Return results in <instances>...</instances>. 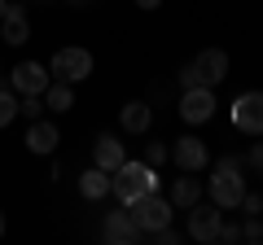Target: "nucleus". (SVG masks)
Segmentation results:
<instances>
[{
  "instance_id": "18",
  "label": "nucleus",
  "mask_w": 263,
  "mask_h": 245,
  "mask_svg": "<svg viewBox=\"0 0 263 245\" xmlns=\"http://www.w3.org/2000/svg\"><path fill=\"white\" fill-rule=\"evenodd\" d=\"M70 105H75V84L48 79V88H44V110H53V114H66Z\"/></svg>"
},
{
  "instance_id": "14",
  "label": "nucleus",
  "mask_w": 263,
  "mask_h": 245,
  "mask_svg": "<svg viewBox=\"0 0 263 245\" xmlns=\"http://www.w3.org/2000/svg\"><path fill=\"white\" fill-rule=\"evenodd\" d=\"M193 66H197V75H202V84L215 88V84L228 79V53L224 48H202V53L193 57Z\"/></svg>"
},
{
  "instance_id": "27",
  "label": "nucleus",
  "mask_w": 263,
  "mask_h": 245,
  "mask_svg": "<svg viewBox=\"0 0 263 245\" xmlns=\"http://www.w3.org/2000/svg\"><path fill=\"white\" fill-rule=\"evenodd\" d=\"M132 5H136V9H145V13H154V9L162 5V0H132Z\"/></svg>"
},
{
  "instance_id": "15",
  "label": "nucleus",
  "mask_w": 263,
  "mask_h": 245,
  "mask_svg": "<svg viewBox=\"0 0 263 245\" xmlns=\"http://www.w3.org/2000/svg\"><path fill=\"white\" fill-rule=\"evenodd\" d=\"M119 127L127 136H145L154 127V110H149V101H127L119 110Z\"/></svg>"
},
{
  "instance_id": "25",
  "label": "nucleus",
  "mask_w": 263,
  "mask_h": 245,
  "mask_svg": "<svg viewBox=\"0 0 263 245\" xmlns=\"http://www.w3.org/2000/svg\"><path fill=\"white\" fill-rule=\"evenodd\" d=\"M219 241L237 245V241H241V223H228V219H224V223H219Z\"/></svg>"
},
{
  "instance_id": "29",
  "label": "nucleus",
  "mask_w": 263,
  "mask_h": 245,
  "mask_svg": "<svg viewBox=\"0 0 263 245\" xmlns=\"http://www.w3.org/2000/svg\"><path fill=\"white\" fill-rule=\"evenodd\" d=\"M5 5H9V0H0V13H5Z\"/></svg>"
},
{
  "instance_id": "6",
  "label": "nucleus",
  "mask_w": 263,
  "mask_h": 245,
  "mask_svg": "<svg viewBox=\"0 0 263 245\" xmlns=\"http://www.w3.org/2000/svg\"><path fill=\"white\" fill-rule=\"evenodd\" d=\"M219 223H224V210H219L215 201H211V206H202V201L189 206V236H193L197 245L219 241Z\"/></svg>"
},
{
  "instance_id": "22",
  "label": "nucleus",
  "mask_w": 263,
  "mask_h": 245,
  "mask_svg": "<svg viewBox=\"0 0 263 245\" xmlns=\"http://www.w3.org/2000/svg\"><path fill=\"white\" fill-rule=\"evenodd\" d=\"M241 241H254V245L263 241V223H259V215H246V223H241Z\"/></svg>"
},
{
  "instance_id": "19",
  "label": "nucleus",
  "mask_w": 263,
  "mask_h": 245,
  "mask_svg": "<svg viewBox=\"0 0 263 245\" xmlns=\"http://www.w3.org/2000/svg\"><path fill=\"white\" fill-rule=\"evenodd\" d=\"M13 118H18V92L0 84V127H9Z\"/></svg>"
},
{
  "instance_id": "30",
  "label": "nucleus",
  "mask_w": 263,
  "mask_h": 245,
  "mask_svg": "<svg viewBox=\"0 0 263 245\" xmlns=\"http://www.w3.org/2000/svg\"><path fill=\"white\" fill-rule=\"evenodd\" d=\"M70 5H88V0H70Z\"/></svg>"
},
{
  "instance_id": "24",
  "label": "nucleus",
  "mask_w": 263,
  "mask_h": 245,
  "mask_svg": "<svg viewBox=\"0 0 263 245\" xmlns=\"http://www.w3.org/2000/svg\"><path fill=\"white\" fill-rule=\"evenodd\" d=\"M180 88H202V75H197L193 62H189V66H180Z\"/></svg>"
},
{
  "instance_id": "8",
  "label": "nucleus",
  "mask_w": 263,
  "mask_h": 245,
  "mask_svg": "<svg viewBox=\"0 0 263 245\" xmlns=\"http://www.w3.org/2000/svg\"><path fill=\"white\" fill-rule=\"evenodd\" d=\"M48 70H44V62H18V66L9 70V88L18 96H44V88H48Z\"/></svg>"
},
{
  "instance_id": "10",
  "label": "nucleus",
  "mask_w": 263,
  "mask_h": 245,
  "mask_svg": "<svg viewBox=\"0 0 263 245\" xmlns=\"http://www.w3.org/2000/svg\"><path fill=\"white\" fill-rule=\"evenodd\" d=\"M101 236H105V241H114V245H132V241H145V236H141V228L132 223L127 206H119V210H110V215H105V223H101Z\"/></svg>"
},
{
  "instance_id": "5",
  "label": "nucleus",
  "mask_w": 263,
  "mask_h": 245,
  "mask_svg": "<svg viewBox=\"0 0 263 245\" xmlns=\"http://www.w3.org/2000/svg\"><path fill=\"white\" fill-rule=\"evenodd\" d=\"M211 114H215V88H184V96H180V122H189V127H202V122H211Z\"/></svg>"
},
{
  "instance_id": "23",
  "label": "nucleus",
  "mask_w": 263,
  "mask_h": 245,
  "mask_svg": "<svg viewBox=\"0 0 263 245\" xmlns=\"http://www.w3.org/2000/svg\"><path fill=\"white\" fill-rule=\"evenodd\" d=\"M237 206H241L246 215H263V197H259V193H250V189L241 193V201H237Z\"/></svg>"
},
{
  "instance_id": "9",
  "label": "nucleus",
  "mask_w": 263,
  "mask_h": 245,
  "mask_svg": "<svg viewBox=\"0 0 263 245\" xmlns=\"http://www.w3.org/2000/svg\"><path fill=\"white\" fill-rule=\"evenodd\" d=\"M233 127L246 136H263V92H241L233 101Z\"/></svg>"
},
{
  "instance_id": "11",
  "label": "nucleus",
  "mask_w": 263,
  "mask_h": 245,
  "mask_svg": "<svg viewBox=\"0 0 263 245\" xmlns=\"http://www.w3.org/2000/svg\"><path fill=\"white\" fill-rule=\"evenodd\" d=\"M123 162H127V149H123V140L114 132H101L97 136V145H92V167H101V171H119Z\"/></svg>"
},
{
  "instance_id": "16",
  "label": "nucleus",
  "mask_w": 263,
  "mask_h": 245,
  "mask_svg": "<svg viewBox=\"0 0 263 245\" xmlns=\"http://www.w3.org/2000/svg\"><path fill=\"white\" fill-rule=\"evenodd\" d=\"M202 179H193V171H180V179H171V189H167V201L171 206H193V201H202Z\"/></svg>"
},
{
  "instance_id": "3",
  "label": "nucleus",
  "mask_w": 263,
  "mask_h": 245,
  "mask_svg": "<svg viewBox=\"0 0 263 245\" xmlns=\"http://www.w3.org/2000/svg\"><path fill=\"white\" fill-rule=\"evenodd\" d=\"M127 215H132V223L141 228V236H154L158 228H167L171 219H176V206H171L162 193H145V197L127 201Z\"/></svg>"
},
{
  "instance_id": "28",
  "label": "nucleus",
  "mask_w": 263,
  "mask_h": 245,
  "mask_svg": "<svg viewBox=\"0 0 263 245\" xmlns=\"http://www.w3.org/2000/svg\"><path fill=\"white\" fill-rule=\"evenodd\" d=\"M0 236H5V210H0Z\"/></svg>"
},
{
  "instance_id": "21",
  "label": "nucleus",
  "mask_w": 263,
  "mask_h": 245,
  "mask_svg": "<svg viewBox=\"0 0 263 245\" xmlns=\"http://www.w3.org/2000/svg\"><path fill=\"white\" fill-rule=\"evenodd\" d=\"M167 153H171V145H162V140H149V145H145V162H149V167H162Z\"/></svg>"
},
{
  "instance_id": "20",
  "label": "nucleus",
  "mask_w": 263,
  "mask_h": 245,
  "mask_svg": "<svg viewBox=\"0 0 263 245\" xmlns=\"http://www.w3.org/2000/svg\"><path fill=\"white\" fill-rule=\"evenodd\" d=\"M18 114L22 118H44V96H18Z\"/></svg>"
},
{
  "instance_id": "26",
  "label": "nucleus",
  "mask_w": 263,
  "mask_h": 245,
  "mask_svg": "<svg viewBox=\"0 0 263 245\" xmlns=\"http://www.w3.org/2000/svg\"><path fill=\"white\" fill-rule=\"evenodd\" d=\"M250 167L263 171V145H254V149H250Z\"/></svg>"
},
{
  "instance_id": "17",
  "label": "nucleus",
  "mask_w": 263,
  "mask_h": 245,
  "mask_svg": "<svg viewBox=\"0 0 263 245\" xmlns=\"http://www.w3.org/2000/svg\"><path fill=\"white\" fill-rule=\"evenodd\" d=\"M79 197H84V201H101V197H110V171H101V167L79 171Z\"/></svg>"
},
{
  "instance_id": "4",
  "label": "nucleus",
  "mask_w": 263,
  "mask_h": 245,
  "mask_svg": "<svg viewBox=\"0 0 263 245\" xmlns=\"http://www.w3.org/2000/svg\"><path fill=\"white\" fill-rule=\"evenodd\" d=\"M92 53L88 48H79V44H66V48H57L53 53V62H48V75L53 79H62V84H84L88 75H92Z\"/></svg>"
},
{
  "instance_id": "1",
  "label": "nucleus",
  "mask_w": 263,
  "mask_h": 245,
  "mask_svg": "<svg viewBox=\"0 0 263 245\" xmlns=\"http://www.w3.org/2000/svg\"><path fill=\"white\" fill-rule=\"evenodd\" d=\"M110 193H114L119 206L145 197V193H158V171H154L149 162H123V167L110 175Z\"/></svg>"
},
{
  "instance_id": "2",
  "label": "nucleus",
  "mask_w": 263,
  "mask_h": 245,
  "mask_svg": "<svg viewBox=\"0 0 263 245\" xmlns=\"http://www.w3.org/2000/svg\"><path fill=\"white\" fill-rule=\"evenodd\" d=\"M206 193L219 210H237L246 193V175H241V158H219L211 167V179H206Z\"/></svg>"
},
{
  "instance_id": "7",
  "label": "nucleus",
  "mask_w": 263,
  "mask_h": 245,
  "mask_svg": "<svg viewBox=\"0 0 263 245\" xmlns=\"http://www.w3.org/2000/svg\"><path fill=\"white\" fill-rule=\"evenodd\" d=\"M167 158L176 162L180 171H193V175L211 167V149H206V140H197V136H180V140H171Z\"/></svg>"
},
{
  "instance_id": "13",
  "label": "nucleus",
  "mask_w": 263,
  "mask_h": 245,
  "mask_svg": "<svg viewBox=\"0 0 263 245\" xmlns=\"http://www.w3.org/2000/svg\"><path fill=\"white\" fill-rule=\"evenodd\" d=\"M57 145H62V132H57V122L35 118V122L27 127V149L35 153V158H48V153H57Z\"/></svg>"
},
{
  "instance_id": "12",
  "label": "nucleus",
  "mask_w": 263,
  "mask_h": 245,
  "mask_svg": "<svg viewBox=\"0 0 263 245\" xmlns=\"http://www.w3.org/2000/svg\"><path fill=\"white\" fill-rule=\"evenodd\" d=\"M0 39L13 44V48L31 39V18H27L22 5H5V13H0Z\"/></svg>"
}]
</instances>
